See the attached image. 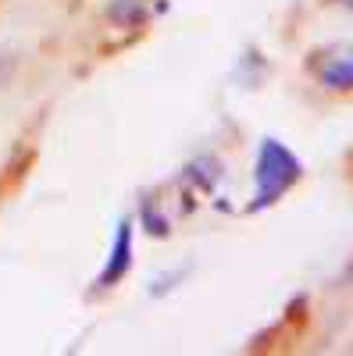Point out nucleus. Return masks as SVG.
I'll list each match as a JSON object with an SVG mask.
<instances>
[{
  "label": "nucleus",
  "instance_id": "7ed1b4c3",
  "mask_svg": "<svg viewBox=\"0 0 353 356\" xmlns=\"http://www.w3.org/2000/svg\"><path fill=\"white\" fill-rule=\"evenodd\" d=\"M317 79H321L325 89H332V93H346V89H353V50L329 57V61L317 68Z\"/></svg>",
  "mask_w": 353,
  "mask_h": 356
},
{
  "label": "nucleus",
  "instance_id": "423d86ee",
  "mask_svg": "<svg viewBox=\"0 0 353 356\" xmlns=\"http://www.w3.org/2000/svg\"><path fill=\"white\" fill-rule=\"evenodd\" d=\"M332 4H339V8H346V11L353 15V0H332Z\"/></svg>",
  "mask_w": 353,
  "mask_h": 356
},
{
  "label": "nucleus",
  "instance_id": "20e7f679",
  "mask_svg": "<svg viewBox=\"0 0 353 356\" xmlns=\"http://www.w3.org/2000/svg\"><path fill=\"white\" fill-rule=\"evenodd\" d=\"M33 164H36V150H18V154L4 164V171H0V200L22 189V182L29 178Z\"/></svg>",
  "mask_w": 353,
  "mask_h": 356
},
{
  "label": "nucleus",
  "instance_id": "f257e3e1",
  "mask_svg": "<svg viewBox=\"0 0 353 356\" xmlns=\"http://www.w3.org/2000/svg\"><path fill=\"white\" fill-rule=\"evenodd\" d=\"M300 178H304V164L285 143H279L275 136L260 139L257 161H253V200H250L246 211L257 214V211L275 207Z\"/></svg>",
  "mask_w": 353,
  "mask_h": 356
},
{
  "label": "nucleus",
  "instance_id": "f03ea898",
  "mask_svg": "<svg viewBox=\"0 0 353 356\" xmlns=\"http://www.w3.org/2000/svg\"><path fill=\"white\" fill-rule=\"evenodd\" d=\"M129 267H132V221H122L118 232H114V246H111V257L104 264L97 285L100 289H114L118 282L129 275Z\"/></svg>",
  "mask_w": 353,
  "mask_h": 356
},
{
  "label": "nucleus",
  "instance_id": "0eeeda50",
  "mask_svg": "<svg viewBox=\"0 0 353 356\" xmlns=\"http://www.w3.org/2000/svg\"><path fill=\"white\" fill-rule=\"evenodd\" d=\"M346 168H350V178H353V150H350V157H346Z\"/></svg>",
  "mask_w": 353,
  "mask_h": 356
},
{
  "label": "nucleus",
  "instance_id": "39448f33",
  "mask_svg": "<svg viewBox=\"0 0 353 356\" xmlns=\"http://www.w3.org/2000/svg\"><path fill=\"white\" fill-rule=\"evenodd\" d=\"M107 18L118 22V29H143L146 8L139 4V0H114V4L107 8Z\"/></svg>",
  "mask_w": 353,
  "mask_h": 356
}]
</instances>
